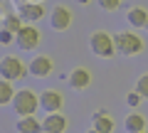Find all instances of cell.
I'll use <instances>...</instances> for the list:
<instances>
[{
  "instance_id": "1",
  "label": "cell",
  "mask_w": 148,
  "mask_h": 133,
  "mask_svg": "<svg viewBox=\"0 0 148 133\" xmlns=\"http://www.w3.org/2000/svg\"><path fill=\"white\" fill-rule=\"evenodd\" d=\"M10 106L17 116H35L40 108V94H35L32 89H17Z\"/></svg>"
},
{
  "instance_id": "2",
  "label": "cell",
  "mask_w": 148,
  "mask_h": 133,
  "mask_svg": "<svg viewBox=\"0 0 148 133\" xmlns=\"http://www.w3.org/2000/svg\"><path fill=\"white\" fill-rule=\"evenodd\" d=\"M89 49L101 59H109L116 54V42H114V35H109L106 30H96L89 37Z\"/></svg>"
},
{
  "instance_id": "3",
  "label": "cell",
  "mask_w": 148,
  "mask_h": 133,
  "mask_svg": "<svg viewBox=\"0 0 148 133\" xmlns=\"http://www.w3.org/2000/svg\"><path fill=\"white\" fill-rule=\"evenodd\" d=\"M114 42H116V52L123 54V57H133V54H141L143 52V40L138 37L136 32H116L114 35Z\"/></svg>"
},
{
  "instance_id": "4",
  "label": "cell",
  "mask_w": 148,
  "mask_h": 133,
  "mask_svg": "<svg viewBox=\"0 0 148 133\" xmlns=\"http://www.w3.org/2000/svg\"><path fill=\"white\" fill-rule=\"evenodd\" d=\"M25 74H30V72H27V67L22 64L20 57H15V54H5V57L0 59V79L17 81V79H22Z\"/></svg>"
},
{
  "instance_id": "5",
  "label": "cell",
  "mask_w": 148,
  "mask_h": 133,
  "mask_svg": "<svg viewBox=\"0 0 148 133\" xmlns=\"http://www.w3.org/2000/svg\"><path fill=\"white\" fill-rule=\"evenodd\" d=\"M40 40H42L40 30H37L35 25H30V22H25V25H22V30L15 35V44L22 49V52H32V49H37Z\"/></svg>"
},
{
  "instance_id": "6",
  "label": "cell",
  "mask_w": 148,
  "mask_h": 133,
  "mask_svg": "<svg viewBox=\"0 0 148 133\" xmlns=\"http://www.w3.org/2000/svg\"><path fill=\"white\" fill-rule=\"evenodd\" d=\"M72 20H74V15H72V10H69L67 5H54L52 10H49V27L57 30V32L69 30V27H72Z\"/></svg>"
},
{
  "instance_id": "7",
  "label": "cell",
  "mask_w": 148,
  "mask_h": 133,
  "mask_svg": "<svg viewBox=\"0 0 148 133\" xmlns=\"http://www.w3.org/2000/svg\"><path fill=\"white\" fill-rule=\"evenodd\" d=\"M27 72H30L32 76H37V79H45V76H49L54 72V62L49 54H35V57L30 59V64H27Z\"/></svg>"
},
{
  "instance_id": "8",
  "label": "cell",
  "mask_w": 148,
  "mask_h": 133,
  "mask_svg": "<svg viewBox=\"0 0 148 133\" xmlns=\"http://www.w3.org/2000/svg\"><path fill=\"white\" fill-rule=\"evenodd\" d=\"M62 106H64V96L57 89H45L40 94V108L45 113H57V111H62Z\"/></svg>"
},
{
  "instance_id": "9",
  "label": "cell",
  "mask_w": 148,
  "mask_h": 133,
  "mask_svg": "<svg viewBox=\"0 0 148 133\" xmlns=\"http://www.w3.org/2000/svg\"><path fill=\"white\" fill-rule=\"evenodd\" d=\"M17 12H20V17L25 22L35 25L37 20H42V17H45V5H42V3H20Z\"/></svg>"
},
{
  "instance_id": "10",
  "label": "cell",
  "mask_w": 148,
  "mask_h": 133,
  "mask_svg": "<svg viewBox=\"0 0 148 133\" xmlns=\"http://www.w3.org/2000/svg\"><path fill=\"white\" fill-rule=\"evenodd\" d=\"M67 116L62 111L57 113H47V118L42 121V133H64L67 131Z\"/></svg>"
},
{
  "instance_id": "11",
  "label": "cell",
  "mask_w": 148,
  "mask_h": 133,
  "mask_svg": "<svg viewBox=\"0 0 148 133\" xmlns=\"http://www.w3.org/2000/svg\"><path fill=\"white\" fill-rule=\"evenodd\" d=\"M67 84L72 86V89H86V86L91 84V72H89V69H84V67H77V69L69 72Z\"/></svg>"
},
{
  "instance_id": "12",
  "label": "cell",
  "mask_w": 148,
  "mask_h": 133,
  "mask_svg": "<svg viewBox=\"0 0 148 133\" xmlns=\"http://www.w3.org/2000/svg\"><path fill=\"white\" fill-rule=\"evenodd\" d=\"M114 118H111L109 111H96L94 116H91V128L99 133H114Z\"/></svg>"
},
{
  "instance_id": "13",
  "label": "cell",
  "mask_w": 148,
  "mask_h": 133,
  "mask_svg": "<svg viewBox=\"0 0 148 133\" xmlns=\"http://www.w3.org/2000/svg\"><path fill=\"white\" fill-rule=\"evenodd\" d=\"M15 131L17 133H42V121L35 116H20L15 121Z\"/></svg>"
},
{
  "instance_id": "14",
  "label": "cell",
  "mask_w": 148,
  "mask_h": 133,
  "mask_svg": "<svg viewBox=\"0 0 148 133\" xmlns=\"http://www.w3.org/2000/svg\"><path fill=\"white\" fill-rule=\"evenodd\" d=\"M126 22L131 27H146L148 25V10L146 8H141V5H136V8H128V12H126Z\"/></svg>"
},
{
  "instance_id": "15",
  "label": "cell",
  "mask_w": 148,
  "mask_h": 133,
  "mask_svg": "<svg viewBox=\"0 0 148 133\" xmlns=\"http://www.w3.org/2000/svg\"><path fill=\"white\" fill-rule=\"evenodd\" d=\"M123 128H126V133H143L146 131V116L138 111H131L123 121Z\"/></svg>"
},
{
  "instance_id": "16",
  "label": "cell",
  "mask_w": 148,
  "mask_h": 133,
  "mask_svg": "<svg viewBox=\"0 0 148 133\" xmlns=\"http://www.w3.org/2000/svg\"><path fill=\"white\" fill-rule=\"evenodd\" d=\"M15 86H12V81L8 79H0V106H8V104L15 99Z\"/></svg>"
},
{
  "instance_id": "17",
  "label": "cell",
  "mask_w": 148,
  "mask_h": 133,
  "mask_svg": "<svg viewBox=\"0 0 148 133\" xmlns=\"http://www.w3.org/2000/svg\"><path fill=\"white\" fill-rule=\"evenodd\" d=\"M22 25H25V20L20 17V12H8L5 20H3V27H5V30H10L12 35H17V32L22 30Z\"/></svg>"
},
{
  "instance_id": "18",
  "label": "cell",
  "mask_w": 148,
  "mask_h": 133,
  "mask_svg": "<svg viewBox=\"0 0 148 133\" xmlns=\"http://www.w3.org/2000/svg\"><path fill=\"white\" fill-rule=\"evenodd\" d=\"M136 91L143 96V99H148V72L138 76V81H136Z\"/></svg>"
},
{
  "instance_id": "19",
  "label": "cell",
  "mask_w": 148,
  "mask_h": 133,
  "mask_svg": "<svg viewBox=\"0 0 148 133\" xmlns=\"http://www.w3.org/2000/svg\"><path fill=\"white\" fill-rule=\"evenodd\" d=\"M96 3H99V8L106 10V12H114V10L121 8V0H96Z\"/></svg>"
},
{
  "instance_id": "20",
  "label": "cell",
  "mask_w": 148,
  "mask_h": 133,
  "mask_svg": "<svg viewBox=\"0 0 148 133\" xmlns=\"http://www.w3.org/2000/svg\"><path fill=\"white\" fill-rule=\"evenodd\" d=\"M141 101H143V96L138 94L136 89H133V91H128V94H126V104H128V106H131V108H136V106H138V104H141Z\"/></svg>"
},
{
  "instance_id": "21",
  "label": "cell",
  "mask_w": 148,
  "mask_h": 133,
  "mask_svg": "<svg viewBox=\"0 0 148 133\" xmlns=\"http://www.w3.org/2000/svg\"><path fill=\"white\" fill-rule=\"evenodd\" d=\"M15 42V35H12L10 30H5V27H0V44L3 47H8V44Z\"/></svg>"
},
{
  "instance_id": "22",
  "label": "cell",
  "mask_w": 148,
  "mask_h": 133,
  "mask_svg": "<svg viewBox=\"0 0 148 133\" xmlns=\"http://www.w3.org/2000/svg\"><path fill=\"white\" fill-rule=\"evenodd\" d=\"M77 3H79V5H89L91 0H77Z\"/></svg>"
},
{
  "instance_id": "23",
  "label": "cell",
  "mask_w": 148,
  "mask_h": 133,
  "mask_svg": "<svg viewBox=\"0 0 148 133\" xmlns=\"http://www.w3.org/2000/svg\"><path fill=\"white\" fill-rule=\"evenodd\" d=\"M20 3H45V0H20Z\"/></svg>"
},
{
  "instance_id": "24",
  "label": "cell",
  "mask_w": 148,
  "mask_h": 133,
  "mask_svg": "<svg viewBox=\"0 0 148 133\" xmlns=\"http://www.w3.org/2000/svg\"><path fill=\"white\" fill-rule=\"evenodd\" d=\"M86 133H99V131H94V128H89V131H86Z\"/></svg>"
},
{
  "instance_id": "25",
  "label": "cell",
  "mask_w": 148,
  "mask_h": 133,
  "mask_svg": "<svg viewBox=\"0 0 148 133\" xmlns=\"http://www.w3.org/2000/svg\"><path fill=\"white\" fill-rule=\"evenodd\" d=\"M0 20H5V15H3V10H0Z\"/></svg>"
},
{
  "instance_id": "26",
  "label": "cell",
  "mask_w": 148,
  "mask_h": 133,
  "mask_svg": "<svg viewBox=\"0 0 148 133\" xmlns=\"http://www.w3.org/2000/svg\"><path fill=\"white\" fill-rule=\"evenodd\" d=\"M146 32H148V25H146Z\"/></svg>"
},
{
  "instance_id": "27",
  "label": "cell",
  "mask_w": 148,
  "mask_h": 133,
  "mask_svg": "<svg viewBox=\"0 0 148 133\" xmlns=\"http://www.w3.org/2000/svg\"><path fill=\"white\" fill-rule=\"evenodd\" d=\"M143 133H148V131H143Z\"/></svg>"
}]
</instances>
